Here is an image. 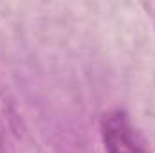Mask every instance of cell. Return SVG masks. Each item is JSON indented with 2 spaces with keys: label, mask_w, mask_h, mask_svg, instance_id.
Segmentation results:
<instances>
[{
  "label": "cell",
  "mask_w": 155,
  "mask_h": 153,
  "mask_svg": "<svg viewBox=\"0 0 155 153\" xmlns=\"http://www.w3.org/2000/svg\"><path fill=\"white\" fill-rule=\"evenodd\" d=\"M101 137L107 153H150L130 117L121 110L103 115Z\"/></svg>",
  "instance_id": "1"
}]
</instances>
